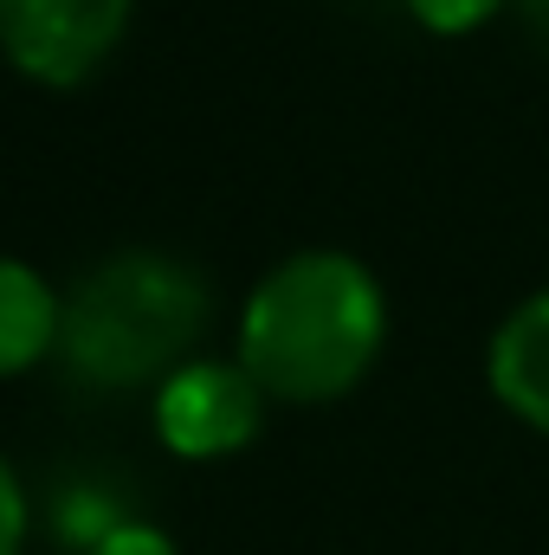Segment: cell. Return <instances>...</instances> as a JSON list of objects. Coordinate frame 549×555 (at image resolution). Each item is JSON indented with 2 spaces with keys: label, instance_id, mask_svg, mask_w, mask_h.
Instances as JSON below:
<instances>
[{
  "label": "cell",
  "instance_id": "6da1fadb",
  "mask_svg": "<svg viewBox=\"0 0 549 555\" xmlns=\"http://www.w3.org/2000/svg\"><path fill=\"white\" fill-rule=\"evenodd\" d=\"M388 336L382 284L349 253H291L253 284L240 310V369L266 401H336L349 395Z\"/></svg>",
  "mask_w": 549,
  "mask_h": 555
},
{
  "label": "cell",
  "instance_id": "7a4b0ae2",
  "mask_svg": "<svg viewBox=\"0 0 549 555\" xmlns=\"http://www.w3.org/2000/svg\"><path fill=\"white\" fill-rule=\"evenodd\" d=\"M214 317V297L194 266L168 253H117L98 272H85L65 291L59 317V362L72 388L91 395H130V388H162L188 349L201 343Z\"/></svg>",
  "mask_w": 549,
  "mask_h": 555
},
{
  "label": "cell",
  "instance_id": "3957f363",
  "mask_svg": "<svg viewBox=\"0 0 549 555\" xmlns=\"http://www.w3.org/2000/svg\"><path fill=\"white\" fill-rule=\"evenodd\" d=\"M137 0H0V52L20 78L72 91L130 33Z\"/></svg>",
  "mask_w": 549,
  "mask_h": 555
},
{
  "label": "cell",
  "instance_id": "277c9868",
  "mask_svg": "<svg viewBox=\"0 0 549 555\" xmlns=\"http://www.w3.org/2000/svg\"><path fill=\"white\" fill-rule=\"evenodd\" d=\"M266 420V388L240 362H181L155 388V433L175 459H227L253 446Z\"/></svg>",
  "mask_w": 549,
  "mask_h": 555
},
{
  "label": "cell",
  "instance_id": "5b68a950",
  "mask_svg": "<svg viewBox=\"0 0 549 555\" xmlns=\"http://www.w3.org/2000/svg\"><path fill=\"white\" fill-rule=\"evenodd\" d=\"M485 375H491V395H498L505 414H518L524 426L549 433V291L524 297L498 323Z\"/></svg>",
  "mask_w": 549,
  "mask_h": 555
},
{
  "label": "cell",
  "instance_id": "8992f818",
  "mask_svg": "<svg viewBox=\"0 0 549 555\" xmlns=\"http://www.w3.org/2000/svg\"><path fill=\"white\" fill-rule=\"evenodd\" d=\"M59 317H65V297L46 278L26 259H0V382L59 356Z\"/></svg>",
  "mask_w": 549,
  "mask_h": 555
},
{
  "label": "cell",
  "instance_id": "52a82bcc",
  "mask_svg": "<svg viewBox=\"0 0 549 555\" xmlns=\"http://www.w3.org/2000/svg\"><path fill=\"white\" fill-rule=\"evenodd\" d=\"M408 7L426 33H472V26H485L505 0H408Z\"/></svg>",
  "mask_w": 549,
  "mask_h": 555
},
{
  "label": "cell",
  "instance_id": "ba28073f",
  "mask_svg": "<svg viewBox=\"0 0 549 555\" xmlns=\"http://www.w3.org/2000/svg\"><path fill=\"white\" fill-rule=\"evenodd\" d=\"M20 543H26V491L0 459V555H20Z\"/></svg>",
  "mask_w": 549,
  "mask_h": 555
},
{
  "label": "cell",
  "instance_id": "9c48e42d",
  "mask_svg": "<svg viewBox=\"0 0 549 555\" xmlns=\"http://www.w3.org/2000/svg\"><path fill=\"white\" fill-rule=\"evenodd\" d=\"M91 555H175V543L162 530H149V524H117L111 537L91 543Z\"/></svg>",
  "mask_w": 549,
  "mask_h": 555
}]
</instances>
